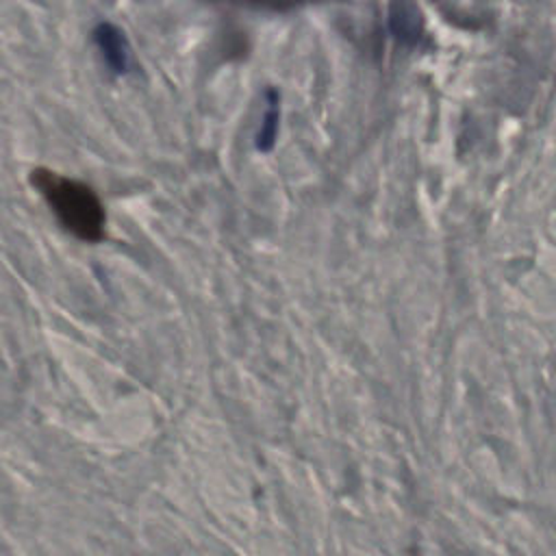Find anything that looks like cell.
<instances>
[{
	"instance_id": "6da1fadb",
	"label": "cell",
	"mask_w": 556,
	"mask_h": 556,
	"mask_svg": "<svg viewBox=\"0 0 556 556\" xmlns=\"http://www.w3.org/2000/svg\"><path fill=\"white\" fill-rule=\"evenodd\" d=\"M30 182L70 235L87 243L104 239L106 213L98 193L87 182L61 176L46 167L33 169Z\"/></svg>"
},
{
	"instance_id": "7a4b0ae2",
	"label": "cell",
	"mask_w": 556,
	"mask_h": 556,
	"mask_svg": "<svg viewBox=\"0 0 556 556\" xmlns=\"http://www.w3.org/2000/svg\"><path fill=\"white\" fill-rule=\"evenodd\" d=\"M96 41H98V48L102 50V56L106 59V63L111 67H115L117 72H124L128 65V50H126V43H124L119 30L113 28L111 24H100L96 30Z\"/></svg>"
},
{
	"instance_id": "3957f363",
	"label": "cell",
	"mask_w": 556,
	"mask_h": 556,
	"mask_svg": "<svg viewBox=\"0 0 556 556\" xmlns=\"http://www.w3.org/2000/svg\"><path fill=\"white\" fill-rule=\"evenodd\" d=\"M211 2L241 7V9H258V11H289L315 0H211Z\"/></svg>"
},
{
	"instance_id": "277c9868",
	"label": "cell",
	"mask_w": 556,
	"mask_h": 556,
	"mask_svg": "<svg viewBox=\"0 0 556 556\" xmlns=\"http://www.w3.org/2000/svg\"><path fill=\"white\" fill-rule=\"evenodd\" d=\"M276 128H278V111H276V98L271 93L269 98V109L265 113V122L261 124V130H258V150H267L271 143H274V137H276Z\"/></svg>"
}]
</instances>
